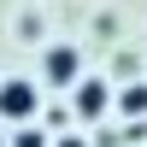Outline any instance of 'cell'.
I'll list each match as a JSON object with an SVG mask.
<instances>
[{"label":"cell","instance_id":"2","mask_svg":"<svg viewBox=\"0 0 147 147\" xmlns=\"http://www.w3.org/2000/svg\"><path fill=\"white\" fill-rule=\"evenodd\" d=\"M47 82H82L77 77V47H47Z\"/></svg>","mask_w":147,"mask_h":147},{"label":"cell","instance_id":"1","mask_svg":"<svg viewBox=\"0 0 147 147\" xmlns=\"http://www.w3.org/2000/svg\"><path fill=\"white\" fill-rule=\"evenodd\" d=\"M35 106H41V88H35L30 77H6L0 82V118H6V124L35 118Z\"/></svg>","mask_w":147,"mask_h":147},{"label":"cell","instance_id":"6","mask_svg":"<svg viewBox=\"0 0 147 147\" xmlns=\"http://www.w3.org/2000/svg\"><path fill=\"white\" fill-rule=\"evenodd\" d=\"M59 147H88V141H82V136H65V141H59Z\"/></svg>","mask_w":147,"mask_h":147},{"label":"cell","instance_id":"4","mask_svg":"<svg viewBox=\"0 0 147 147\" xmlns=\"http://www.w3.org/2000/svg\"><path fill=\"white\" fill-rule=\"evenodd\" d=\"M118 106H124L129 118H147V82H129V88L118 94Z\"/></svg>","mask_w":147,"mask_h":147},{"label":"cell","instance_id":"3","mask_svg":"<svg viewBox=\"0 0 147 147\" xmlns=\"http://www.w3.org/2000/svg\"><path fill=\"white\" fill-rule=\"evenodd\" d=\"M77 112H82V118H100V112H106V82H94V77L77 82Z\"/></svg>","mask_w":147,"mask_h":147},{"label":"cell","instance_id":"5","mask_svg":"<svg viewBox=\"0 0 147 147\" xmlns=\"http://www.w3.org/2000/svg\"><path fill=\"white\" fill-rule=\"evenodd\" d=\"M18 147H47V141L41 136H18Z\"/></svg>","mask_w":147,"mask_h":147}]
</instances>
